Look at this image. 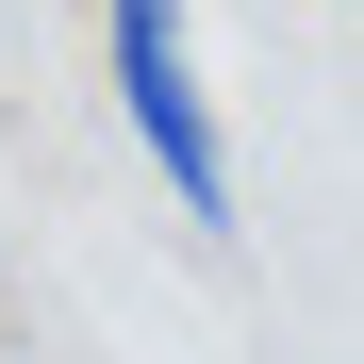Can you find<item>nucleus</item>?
I'll list each match as a JSON object with an SVG mask.
<instances>
[{"label":"nucleus","instance_id":"obj_1","mask_svg":"<svg viewBox=\"0 0 364 364\" xmlns=\"http://www.w3.org/2000/svg\"><path fill=\"white\" fill-rule=\"evenodd\" d=\"M100 67H116V116H133L149 182L182 199V232H232V133H215V100H199L182 0H100Z\"/></svg>","mask_w":364,"mask_h":364}]
</instances>
